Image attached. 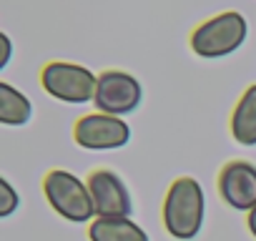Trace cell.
I'll return each instance as SVG.
<instances>
[{"instance_id": "9", "label": "cell", "mask_w": 256, "mask_h": 241, "mask_svg": "<svg viewBox=\"0 0 256 241\" xmlns=\"http://www.w3.org/2000/svg\"><path fill=\"white\" fill-rule=\"evenodd\" d=\"M231 136L241 146H256V86H248L231 113Z\"/></svg>"}, {"instance_id": "10", "label": "cell", "mask_w": 256, "mask_h": 241, "mask_svg": "<svg viewBox=\"0 0 256 241\" xmlns=\"http://www.w3.org/2000/svg\"><path fill=\"white\" fill-rule=\"evenodd\" d=\"M90 241H148V234L131 218H96L88 226Z\"/></svg>"}, {"instance_id": "2", "label": "cell", "mask_w": 256, "mask_h": 241, "mask_svg": "<svg viewBox=\"0 0 256 241\" xmlns=\"http://www.w3.org/2000/svg\"><path fill=\"white\" fill-rule=\"evenodd\" d=\"M246 18L236 10H226L196 26L188 43L198 58L214 60L238 50L246 40Z\"/></svg>"}, {"instance_id": "7", "label": "cell", "mask_w": 256, "mask_h": 241, "mask_svg": "<svg viewBox=\"0 0 256 241\" xmlns=\"http://www.w3.org/2000/svg\"><path fill=\"white\" fill-rule=\"evenodd\" d=\"M86 186L93 198V208L98 218H128L134 211L131 194H128L126 184L120 181L118 174L110 168H96L88 174Z\"/></svg>"}, {"instance_id": "13", "label": "cell", "mask_w": 256, "mask_h": 241, "mask_svg": "<svg viewBox=\"0 0 256 241\" xmlns=\"http://www.w3.org/2000/svg\"><path fill=\"white\" fill-rule=\"evenodd\" d=\"M246 224H248V231H251V234H254V238H256V208H254V211H248Z\"/></svg>"}, {"instance_id": "11", "label": "cell", "mask_w": 256, "mask_h": 241, "mask_svg": "<svg viewBox=\"0 0 256 241\" xmlns=\"http://www.w3.org/2000/svg\"><path fill=\"white\" fill-rule=\"evenodd\" d=\"M30 100L10 83H0V120L6 126H23L30 120Z\"/></svg>"}, {"instance_id": "1", "label": "cell", "mask_w": 256, "mask_h": 241, "mask_svg": "<svg viewBox=\"0 0 256 241\" xmlns=\"http://www.w3.org/2000/svg\"><path fill=\"white\" fill-rule=\"evenodd\" d=\"M204 188L191 176H178L164 198V226L178 241H191L204 226Z\"/></svg>"}, {"instance_id": "3", "label": "cell", "mask_w": 256, "mask_h": 241, "mask_svg": "<svg viewBox=\"0 0 256 241\" xmlns=\"http://www.w3.org/2000/svg\"><path fill=\"white\" fill-rule=\"evenodd\" d=\"M43 194H46V201L50 204V208L56 214H60L66 221L86 224L96 216L88 186L70 171H63V168L48 171L43 178Z\"/></svg>"}, {"instance_id": "12", "label": "cell", "mask_w": 256, "mask_h": 241, "mask_svg": "<svg viewBox=\"0 0 256 241\" xmlns=\"http://www.w3.org/2000/svg\"><path fill=\"white\" fill-rule=\"evenodd\" d=\"M0 194H3V198H0V216L8 218V216L18 208L20 198H18V194L13 191V186H10L8 178H0Z\"/></svg>"}, {"instance_id": "4", "label": "cell", "mask_w": 256, "mask_h": 241, "mask_svg": "<svg viewBox=\"0 0 256 241\" xmlns=\"http://www.w3.org/2000/svg\"><path fill=\"white\" fill-rule=\"evenodd\" d=\"M40 86L48 96L63 103H88L96 98L98 76H93L88 68L66 63V60H50L40 68Z\"/></svg>"}, {"instance_id": "8", "label": "cell", "mask_w": 256, "mask_h": 241, "mask_svg": "<svg viewBox=\"0 0 256 241\" xmlns=\"http://www.w3.org/2000/svg\"><path fill=\"white\" fill-rule=\"evenodd\" d=\"M218 196L236 211L256 208V166L248 161H226L216 178Z\"/></svg>"}, {"instance_id": "6", "label": "cell", "mask_w": 256, "mask_h": 241, "mask_svg": "<svg viewBox=\"0 0 256 241\" xmlns=\"http://www.w3.org/2000/svg\"><path fill=\"white\" fill-rule=\"evenodd\" d=\"M73 141L80 148L88 151H110V148H123L131 141V128L126 120L118 116H106V113H88L76 120L73 126Z\"/></svg>"}, {"instance_id": "5", "label": "cell", "mask_w": 256, "mask_h": 241, "mask_svg": "<svg viewBox=\"0 0 256 241\" xmlns=\"http://www.w3.org/2000/svg\"><path fill=\"white\" fill-rule=\"evenodd\" d=\"M144 100V88L141 83L123 70H103L98 76V86H96V108L98 113L106 116H126L134 113Z\"/></svg>"}]
</instances>
